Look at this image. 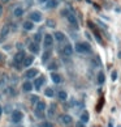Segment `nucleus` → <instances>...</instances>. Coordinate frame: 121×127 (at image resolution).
Returning <instances> with one entry per match:
<instances>
[{
	"mask_svg": "<svg viewBox=\"0 0 121 127\" xmlns=\"http://www.w3.org/2000/svg\"><path fill=\"white\" fill-rule=\"evenodd\" d=\"M74 50H76V52H80V54H90L91 46L86 42H78V43H76Z\"/></svg>",
	"mask_w": 121,
	"mask_h": 127,
	"instance_id": "f257e3e1",
	"label": "nucleus"
},
{
	"mask_svg": "<svg viewBox=\"0 0 121 127\" xmlns=\"http://www.w3.org/2000/svg\"><path fill=\"white\" fill-rule=\"evenodd\" d=\"M22 118H24V114H22V111H20V110H13V113H12V121L15 122V123H18V122H21Z\"/></svg>",
	"mask_w": 121,
	"mask_h": 127,
	"instance_id": "f03ea898",
	"label": "nucleus"
},
{
	"mask_svg": "<svg viewBox=\"0 0 121 127\" xmlns=\"http://www.w3.org/2000/svg\"><path fill=\"white\" fill-rule=\"evenodd\" d=\"M30 21L31 22H40L42 21V15H40V12H31L30 13Z\"/></svg>",
	"mask_w": 121,
	"mask_h": 127,
	"instance_id": "7ed1b4c3",
	"label": "nucleus"
},
{
	"mask_svg": "<svg viewBox=\"0 0 121 127\" xmlns=\"http://www.w3.org/2000/svg\"><path fill=\"white\" fill-rule=\"evenodd\" d=\"M26 58V55H25V52L24 51H18L16 55H15V63H17V64H20V63H22L24 62V59Z\"/></svg>",
	"mask_w": 121,
	"mask_h": 127,
	"instance_id": "20e7f679",
	"label": "nucleus"
},
{
	"mask_svg": "<svg viewBox=\"0 0 121 127\" xmlns=\"http://www.w3.org/2000/svg\"><path fill=\"white\" fill-rule=\"evenodd\" d=\"M43 42H44V47L48 49V47H51L53 45V37H52V35H50V34H46Z\"/></svg>",
	"mask_w": 121,
	"mask_h": 127,
	"instance_id": "39448f33",
	"label": "nucleus"
},
{
	"mask_svg": "<svg viewBox=\"0 0 121 127\" xmlns=\"http://www.w3.org/2000/svg\"><path fill=\"white\" fill-rule=\"evenodd\" d=\"M46 107H47V106H46V103H44L43 101H38V102L35 103V109H34V110H35V111H40V113H44Z\"/></svg>",
	"mask_w": 121,
	"mask_h": 127,
	"instance_id": "423d86ee",
	"label": "nucleus"
},
{
	"mask_svg": "<svg viewBox=\"0 0 121 127\" xmlns=\"http://www.w3.org/2000/svg\"><path fill=\"white\" fill-rule=\"evenodd\" d=\"M36 74H38V71H36L35 68H30V70H27L25 72V76H26L27 79H34L35 76H36Z\"/></svg>",
	"mask_w": 121,
	"mask_h": 127,
	"instance_id": "0eeeda50",
	"label": "nucleus"
},
{
	"mask_svg": "<svg viewBox=\"0 0 121 127\" xmlns=\"http://www.w3.org/2000/svg\"><path fill=\"white\" fill-rule=\"evenodd\" d=\"M67 19H68V21H69V24H70V25L77 26V19H76V16H74L73 13H68Z\"/></svg>",
	"mask_w": 121,
	"mask_h": 127,
	"instance_id": "6e6552de",
	"label": "nucleus"
},
{
	"mask_svg": "<svg viewBox=\"0 0 121 127\" xmlns=\"http://www.w3.org/2000/svg\"><path fill=\"white\" fill-rule=\"evenodd\" d=\"M44 77H43V76H39V77H36L35 79V81H34V85H35V88L36 89H39L40 87H42V84H44Z\"/></svg>",
	"mask_w": 121,
	"mask_h": 127,
	"instance_id": "1a4fd4ad",
	"label": "nucleus"
},
{
	"mask_svg": "<svg viewBox=\"0 0 121 127\" xmlns=\"http://www.w3.org/2000/svg\"><path fill=\"white\" fill-rule=\"evenodd\" d=\"M55 39L57 42H63V41H65V34L63 31H55Z\"/></svg>",
	"mask_w": 121,
	"mask_h": 127,
	"instance_id": "9d476101",
	"label": "nucleus"
},
{
	"mask_svg": "<svg viewBox=\"0 0 121 127\" xmlns=\"http://www.w3.org/2000/svg\"><path fill=\"white\" fill-rule=\"evenodd\" d=\"M33 87H34V85H33L30 81H25V83L22 84V90H24V92H30V90H33Z\"/></svg>",
	"mask_w": 121,
	"mask_h": 127,
	"instance_id": "9b49d317",
	"label": "nucleus"
},
{
	"mask_svg": "<svg viewBox=\"0 0 121 127\" xmlns=\"http://www.w3.org/2000/svg\"><path fill=\"white\" fill-rule=\"evenodd\" d=\"M29 50H30L31 52H34V54L39 52V45L35 43V42H31V43L29 45Z\"/></svg>",
	"mask_w": 121,
	"mask_h": 127,
	"instance_id": "f8f14e48",
	"label": "nucleus"
},
{
	"mask_svg": "<svg viewBox=\"0 0 121 127\" xmlns=\"http://www.w3.org/2000/svg\"><path fill=\"white\" fill-rule=\"evenodd\" d=\"M61 122H63L64 125H70L72 122H73V119H72V117H70V115L64 114V115H61Z\"/></svg>",
	"mask_w": 121,
	"mask_h": 127,
	"instance_id": "ddd939ff",
	"label": "nucleus"
},
{
	"mask_svg": "<svg viewBox=\"0 0 121 127\" xmlns=\"http://www.w3.org/2000/svg\"><path fill=\"white\" fill-rule=\"evenodd\" d=\"M51 79H52V81L55 84H60V83H61V76H60L59 74H56V72L51 74Z\"/></svg>",
	"mask_w": 121,
	"mask_h": 127,
	"instance_id": "4468645a",
	"label": "nucleus"
},
{
	"mask_svg": "<svg viewBox=\"0 0 121 127\" xmlns=\"http://www.w3.org/2000/svg\"><path fill=\"white\" fill-rule=\"evenodd\" d=\"M63 51H64V54H65V55H68V56H69V55H72V54H73V47H72L69 43H67V45L64 46Z\"/></svg>",
	"mask_w": 121,
	"mask_h": 127,
	"instance_id": "2eb2a0df",
	"label": "nucleus"
},
{
	"mask_svg": "<svg viewBox=\"0 0 121 127\" xmlns=\"http://www.w3.org/2000/svg\"><path fill=\"white\" fill-rule=\"evenodd\" d=\"M8 33H9V26L8 25H5V26H3V29H1V31H0V39H4L8 35Z\"/></svg>",
	"mask_w": 121,
	"mask_h": 127,
	"instance_id": "dca6fc26",
	"label": "nucleus"
},
{
	"mask_svg": "<svg viewBox=\"0 0 121 127\" xmlns=\"http://www.w3.org/2000/svg\"><path fill=\"white\" fill-rule=\"evenodd\" d=\"M59 1L57 0H48L47 4H46V8H48V9H52V8H56L57 7Z\"/></svg>",
	"mask_w": 121,
	"mask_h": 127,
	"instance_id": "f3484780",
	"label": "nucleus"
},
{
	"mask_svg": "<svg viewBox=\"0 0 121 127\" xmlns=\"http://www.w3.org/2000/svg\"><path fill=\"white\" fill-rule=\"evenodd\" d=\"M104 81H105L104 74H103V72H99V74H98V76H96V83L99 84V85H102V84H104Z\"/></svg>",
	"mask_w": 121,
	"mask_h": 127,
	"instance_id": "a211bd4d",
	"label": "nucleus"
},
{
	"mask_svg": "<svg viewBox=\"0 0 121 127\" xmlns=\"http://www.w3.org/2000/svg\"><path fill=\"white\" fill-rule=\"evenodd\" d=\"M33 62H34V56H26L24 59V62H22V64H24L25 67H29L33 64Z\"/></svg>",
	"mask_w": 121,
	"mask_h": 127,
	"instance_id": "6ab92c4d",
	"label": "nucleus"
},
{
	"mask_svg": "<svg viewBox=\"0 0 121 127\" xmlns=\"http://www.w3.org/2000/svg\"><path fill=\"white\" fill-rule=\"evenodd\" d=\"M13 15H15L16 17H21L22 15H24V9H22L21 7H17V8H15V11H13Z\"/></svg>",
	"mask_w": 121,
	"mask_h": 127,
	"instance_id": "aec40b11",
	"label": "nucleus"
},
{
	"mask_svg": "<svg viewBox=\"0 0 121 127\" xmlns=\"http://www.w3.org/2000/svg\"><path fill=\"white\" fill-rule=\"evenodd\" d=\"M24 29L25 30H33V29H34V22H31V21L24 22Z\"/></svg>",
	"mask_w": 121,
	"mask_h": 127,
	"instance_id": "412c9836",
	"label": "nucleus"
},
{
	"mask_svg": "<svg viewBox=\"0 0 121 127\" xmlns=\"http://www.w3.org/2000/svg\"><path fill=\"white\" fill-rule=\"evenodd\" d=\"M57 97H59V100H61V101H65V100L68 98V94H67L65 90H60V92L57 93Z\"/></svg>",
	"mask_w": 121,
	"mask_h": 127,
	"instance_id": "4be33fe9",
	"label": "nucleus"
},
{
	"mask_svg": "<svg viewBox=\"0 0 121 127\" xmlns=\"http://www.w3.org/2000/svg\"><path fill=\"white\" fill-rule=\"evenodd\" d=\"M50 58H51V51H44L43 56H42V62H43V63H47Z\"/></svg>",
	"mask_w": 121,
	"mask_h": 127,
	"instance_id": "5701e85b",
	"label": "nucleus"
},
{
	"mask_svg": "<svg viewBox=\"0 0 121 127\" xmlns=\"http://www.w3.org/2000/svg\"><path fill=\"white\" fill-rule=\"evenodd\" d=\"M44 94H46L47 97H53V96H55V92H53V89H52V88H46Z\"/></svg>",
	"mask_w": 121,
	"mask_h": 127,
	"instance_id": "b1692460",
	"label": "nucleus"
},
{
	"mask_svg": "<svg viewBox=\"0 0 121 127\" xmlns=\"http://www.w3.org/2000/svg\"><path fill=\"white\" fill-rule=\"evenodd\" d=\"M81 121H82V123H87V122H89V113H87V111L82 113V115H81Z\"/></svg>",
	"mask_w": 121,
	"mask_h": 127,
	"instance_id": "393cba45",
	"label": "nucleus"
},
{
	"mask_svg": "<svg viewBox=\"0 0 121 127\" xmlns=\"http://www.w3.org/2000/svg\"><path fill=\"white\" fill-rule=\"evenodd\" d=\"M40 41H42V35H40L39 33H36V34L34 35V42L39 45V42H40Z\"/></svg>",
	"mask_w": 121,
	"mask_h": 127,
	"instance_id": "a878e982",
	"label": "nucleus"
},
{
	"mask_svg": "<svg viewBox=\"0 0 121 127\" xmlns=\"http://www.w3.org/2000/svg\"><path fill=\"white\" fill-rule=\"evenodd\" d=\"M53 114H55V105L50 107V110H48V117H53Z\"/></svg>",
	"mask_w": 121,
	"mask_h": 127,
	"instance_id": "bb28decb",
	"label": "nucleus"
},
{
	"mask_svg": "<svg viewBox=\"0 0 121 127\" xmlns=\"http://www.w3.org/2000/svg\"><path fill=\"white\" fill-rule=\"evenodd\" d=\"M39 127H52V123H50V122H42Z\"/></svg>",
	"mask_w": 121,
	"mask_h": 127,
	"instance_id": "cd10ccee",
	"label": "nucleus"
},
{
	"mask_svg": "<svg viewBox=\"0 0 121 127\" xmlns=\"http://www.w3.org/2000/svg\"><path fill=\"white\" fill-rule=\"evenodd\" d=\"M34 113H35L36 118H43V117H44V113H40V111H35V110H34Z\"/></svg>",
	"mask_w": 121,
	"mask_h": 127,
	"instance_id": "c85d7f7f",
	"label": "nucleus"
},
{
	"mask_svg": "<svg viewBox=\"0 0 121 127\" xmlns=\"http://www.w3.org/2000/svg\"><path fill=\"white\" fill-rule=\"evenodd\" d=\"M38 101H39V100H38V97H36V96H34V97H31V103H34V105H35V103L38 102Z\"/></svg>",
	"mask_w": 121,
	"mask_h": 127,
	"instance_id": "c756f323",
	"label": "nucleus"
},
{
	"mask_svg": "<svg viewBox=\"0 0 121 127\" xmlns=\"http://www.w3.org/2000/svg\"><path fill=\"white\" fill-rule=\"evenodd\" d=\"M47 25L51 26V28H53V26H55V22H53L52 20H47Z\"/></svg>",
	"mask_w": 121,
	"mask_h": 127,
	"instance_id": "7c9ffc66",
	"label": "nucleus"
},
{
	"mask_svg": "<svg viewBox=\"0 0 121 127\" xmlns=\"http://www.w3.org/2000/svg\"><path fill=\"white\" fill-rule=\"evenodd\" d=\"M111 77H112V80L115 81L116 79H117V72H116V71H113V72H112V76H111Z\"/></svg>",
	"mask_w": 121,
	"mask_h": 127,
	"instance_id": "2f4dec72",
	"label": "nucleus"
},
{
	"mask_svg": "<svg viewBox=\"0 0 121 127\" xmlns=\"http://www.w3.org/2000/svg\"><path fill=\"white\" fill-rule=\"evenodd\" d=\"M56 68H57V66L55 64V63H53V64H51V66H48V70H56Z\"/></svg>",
	"mask_w": 121,
	"mask_h": 127,
	"instance_id": "473e14b6",
	"label": "nucleus"
},
{
	"mask_svg": "<svg viewBox=\"0 0 121 127\" xmlns=\"http://www.w3.org/2000/svg\"><path fill=\"white\" fill-rule=\"evenodd\" d=\"M68 13H69V12H68L67 9H64V11L61 12V15H63V16H68Z\"/></svg>",
	"mask_w": 121,
	"mask_h": 127,
	"instance_id": "72a5a7b5",
	"label": "nucleus"
},
{
	"mask_svg": "<svg viewBox=\"0 0 121 127\" xmlns=\"http://www.w3.org/2000/svg\"><path fill=\"white\" fill-rule=\"evenodd\" d=\"M5 84V79H3V80H0V88H1V85Z\"/></svg>",
	"mask_w": 121,
	"mask_h": 127,
	"instance_id": "f704fd0d",
	"label": "nucleus"
},
{
	"mask_svg": "<svg viewBox=\"0 0 121 127\" xmlns=\"http://www.w3.org/2000/svg\"><path fill=\"white\" fill-rule=\"evenodd\" d=\"M76 127H85V126H83L82 122H80V123H77V126H76Z\"/></svg>",
	"mask_w": 121,
	"mask_h": 127,
	"instance_id": "c9c22d12",
	"label": "nucleus"
},
{
	"mask_svg": "<svg viewBox=\"0 0 121 127\" xmlns=\"http://www.w3.org/2000/svg\"><path fill=\"white\" fill-rule=\"evenodd\" d=\"M3 60H4V56H3V54H1V52H0V63H1Z\"/></svg>",
	"mask_w": 121,
	"mask_h": 127,
	"instance_id": "e433bc0d",
	"label": "nucleus"
},
{
	"mask_svg": "<svg viewBox=\"0 0 121 127\" xmlns=\"http://www.w3.org/2000/svg\"><path fill=\"white\" fill-rule=\"evenodd\" d=\"M46 1H48V0H39V3H46Z\"/></svg>",
	"mask_w": 121,
	"mask_h": 127,
	"instance_id": "4c0bfd02",
	"label": "nucleus"
},
{
	"mask_svg": "<svg viewBox=\"0 0 121 127\" xmlns=\"http://www.w3.org/2000/svg\"><path fill=\"white\" fill-rule=\"evenodd\" d=\"M1 113H3V109H1V106H0V115H1Z\"/></svg>",
	"mask_w": 121,
	"mask_h": 127,
	"instance_id": "58836bf2",
	"label": "nucleus"
},
{
	"mask_svg": "<svg viewBox=\"0 0 121 127\" xmlns=\"http://www.w3.org/2000/svg\"><path fill=\"white\" fill-rule=\"evenodd\" d=\"M1 1H3V3H7V1H9V0H1Z\"/></svg>",
	"mask_w": 121,
	"mask_h": 127,
	"instance_id": "ea45409f",
	"label": "nucleus"
},
{
	"mask_svg": "<svg viewBox=\"0 0 121 127\" xmlns=\"http://www.w3.org/2000/svg\"><path fill=\"white\" fill-rule=\"evenodd\" d=\"M0 12H1V7H0Z\"/></svg>",
	"mask_w": 121,
	"mask_h": 127,
	"instance_id": "a19ab883",
	"label": "nucleus"
}]
</instances>
